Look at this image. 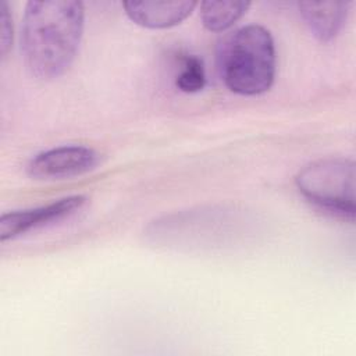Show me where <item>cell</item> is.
Instances as JSON below:
<instances>
[{"label":"cell","mask_w":356,"mask_h":356,"mask_svg":"<svg viewBox=\"0 0 356 356\" xmlns=\"http://www.w3.org/2000/svg\"><path fill=\"white\" fill-rule=\"evenodd\" d=\"M86 200L88 199L83 195H72L44 206L4 213L0 217V241L6 242L15 239L32 229L70 217L82 209Z\"/></svg>","instance_id":"obj_5"},{"label":"cell","mask_w":356,"mask_h":356,"mask_svg":"<svg viewBox=\"0 0 356 356\" xmlns=\"http://www.w3.org/2000/svg\"><path fill=\"white\" fill-rule=\"evenodd\" d=\"M355 161L343 157L321 159L305 165L295 177L302 196L320 210L355 221Z\"/></svg>","instance_id":"obj_3"},{"label":"cell","mask_w":356,"mask_h":356,"mask_svg":"<svg viewBox=\"0 0 356 356\" xmlns=\"http://www.w3.org/2000/svg\"><path fill=\"white\" fill-rule=\"evenodd\" d=\"M85 8L76 0H31L25 6L21 50L39 79L61 76L72 64L83 33Z\"/></svg>","instance_id":"obj_1"},{"label":"cell","mask_w":356,"mask_h":356,"mask_svg":"<svg viewBox=\"0 0 356 356\" xmlns=\"http://www.w3.org/2000/svg\"><path fill=\"white\" fill-rule=\"evenodd\" d=\"M310 32L321 42L334 39L343 26L350 3L348 1H302L298 3Z\"/></svg>","instance_id":"obj_7"},{"label":"cell","mask_w":356,"mask_h":356,"mask_svg":"<svg viewBox=\"0 0 356 356\" xmlns=\"http://www.w3.org/2000/svg\"><path fill=\"white\" fill-rule=\"evenodd\" d=\"M13 43V19L10 15V8L6 1L0 4V51L4 58Z\"/></svg>","instance_id":"obj_10"},{"label":"cell","mask_w":356,"mask_h":356,"mask_svg":"<svg viewBox=\"0 0 356 356\" xmlns=\"http://www.w3.org/2000/svg\"><path fill=\"white\" fill-rule=\"evenodd\" d=\"M217 68L234 93L256 96L267 92L275 76V47L270 31L249 24L224 36L217 49Z\"/></svg>","instance_id":"obj_2"},{"label":"cell","mask_w":356,"mask_h":356,"mask_svg":"<svg viewBox=\"0 0 356 356\" xmlns=\"http://www.w3.org/2000/svg\"><path fill=\"white\" fill-rule=\"evenodd\" d=\"M122 6L135 24L149 29H165L181 24L197 3L192 0L125 1Z\"/></svg>","instance_id":"obj_6"},{"label":"cell","mask_w":356,"mask_h":356,"mask_svg":"<svg viewBox=\"0 0 356 356\" xmlns=\"http://www.w3.org/2000/svg\"><path fill=\"white\" fill-rule=\"evenodd\" d=\"M250 7V1L207 0L200 3V19L204 28L213 32H222L231 28Z\"/></svg>","instance_id":"obj_8"},{"label":"cell","mask_w":356,"mask_h":356,"mask_svg":"<svg viewBox=\"0 0 356 356\" xmlns=\"http://www.w3.org/2000/svg\"><path fill=\"white\" fill-rule=\"evenodd\" d=\"M100 154L86 146L65 145L36 154L26 165L29 177L42 181L65 179L96 168Z\"/></svg>","instance_id":"obj_4"},{"label":"cell","mask_w":356,"mask_h":356,"mask_svg":"<svg viewBox=\"0 0 356 356\" xmlns=\"http://www.w3.org/2000/svg\"><path fill=\"white\" fill-rule=\"evenodd\" d=\"M175 85L185 93H196L206 85V72L202 58L186 56L179 74L175 78Z\"/></svg>","instance_id":"obj_9"}]
</instances>
